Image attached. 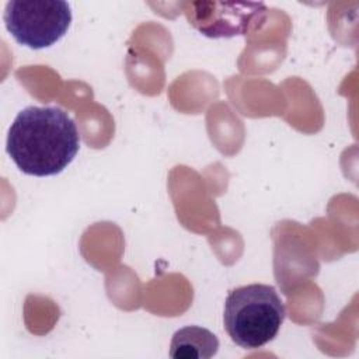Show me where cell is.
I'll use <instances>...</instances> for the list:
<instances>
[{"instance_id":"1","label":"cell","mask_w":359,"mask_h":359,"mask_svg":"<svg viewBox=\"0 0 359 359\" xmlns=\"http://www.w3.org/2000/svg\"><path fill=\"white\" fill-rule=\"evenodd\" d=\"M80 149V135L70 115L59 107H27L14 118L6 150L28 175L62 172Z\"/></svg>"},{"instance_id":"2","label":"cell","mask_w":359,"mask_h":359,"mask_svg":"<svg viewBox=\"0 0 359 359\" xmlns=\"http://www.w3.org/2000/svg\"><path fill=\"white\" fill-rule=\"evenodd\" d=\"M285 316L283 300L273 286L251 283L227 294L223 321L236 345L257 349L278 335Z\"/></svg>"},{"instance_id":"3","label":"cell","mask_w":359,"mask_h":359,"mask_svg":"<svg viewBox=\"0 0 359 359\" xmlns=\"http://www.w3.org/2000/svg\"><path fill=\"white\" fill-rule=\"evenodd\" d=\"M3 18L7 31L18 43L43 49L67 32L72 8L62 0H11L6 4Z\"/></svg>"},{"instance_id":"4","label":"cell","mask_w":359,"mask_h":359,"mask_svg":"<svg viewBox=\"0 0 359 359\" xmlns=\"http://www.w3.org/2000/svg\"><path fill=\"white\" fill-rule=\"evenodd\" d=\"M262 3L192 1L184 4L189 24L208 38H231L245 35L264 20Z\"/></svg>"},{"instance_id":"5","label":"cell","mask_w":359,"mask_h":359,"mask_svg":"<svg viewBox=\"0 0 359 359\" xmlns=\"http://www.w3.org/2000/svg\"><path fill=\"white\" fill-rule=\"evenodd\" d=\"M219 351L217 337L208 328L187 325L174 332L170 356L174 359H209Z\"/></svg>"}]
</instances>
